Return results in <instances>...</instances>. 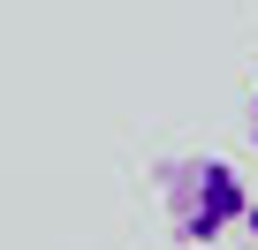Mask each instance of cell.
Returning <instances> with one entry per match:
<instances>
[{
	"label": "cell",
	"mask_w": 258,
	"mask_h": 250,
	"mask_svg": "<svg viewBox=\"0 0 258 250\" xmlns=\"http://www.w3.org/2000/svg\"><path fill=\"white\" fill-rule=\"evenodd\" d=\"M160 205H167L175 242H220L228 227H243L250 190H243V175L228 159H175L160 175Z\"/></svg>",
	"instance_id": "obj_1"
},
{
	"label": "cell",
	"mask_w": 258,
	"mask_h": 250,
	"mask_svg": "<svg viewBox=\"0 0 258 250\" xmlns=\"http://www.w3.org/2000/svg\"><path fill=\"white\" fill-rule=\"evenodd\" d=\"M250 144H258V91H250Z\"/></svg>",
	"instance_id": "obj_2"
},
{
	"label": "cell",
	"mask_w": 258,
	"mask_h": 250,
	"mask_svg": "<svg viewBox=\"0 0 258 250\" xmlns=\"http://www.w3.org/2000/svg\"><path fill=\"white\" fill-rule=\"evenodd\" d=\"M243 227H250V235H258V197H250V212H243Z\"/></svg>",
	"instance_id": "obj_3"
}]
</instances>
